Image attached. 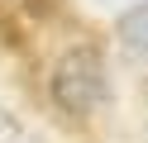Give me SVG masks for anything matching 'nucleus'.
<instances>
[{
    "label": "nucleus",
    "instance_id": "obj_1",
    "mask_svg": "<svg viewBox=\"0 0 148 143\" xmlns=\"http://www.w3.org/2000/svg\"><path fill=\"white\" fill-rule=\"evenodd\" d=\"M48 91L62 114H77V119L96 114L110 100V72H105L100 48H67L48 76Z\"/></svg>",
    "mask_w": 148,
    "mask_h": 143
},
{
    "label": "nucleus",
    "instance_id": "obj_2",
    "mask_svg": "<svg viewBox=\"0 0 148 143\" xmlns=\"http://www.w3.org/2000/svg\"><path fill=\"white\" fill-rule=\"evenodd\" d=\"M119 43H124L129 57L148 62V5H134L119 14Z\"/></svg>",
    "mask_w": 148,
    "mask_h": 143
},
{
    "label": "nucleus",
    "instance_id": "obj_3",
    "mask_svg": "<svg viewBox=\"0 0 148 143\" xmlns=\"http://www.w3.org/2000/svg\"><path fill=\"white\" fill-rule=\"evenodd\" d=\"M0 143H38V138H34V133L24 129L10 110H0Z\"/></svg>",
    "mask_w": 148,
    "mask_h": 143
}]
</instances>
